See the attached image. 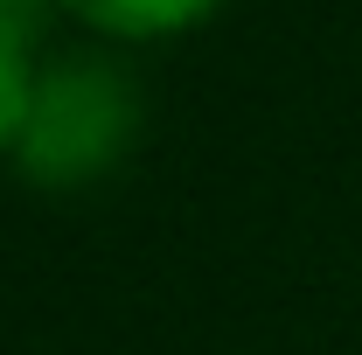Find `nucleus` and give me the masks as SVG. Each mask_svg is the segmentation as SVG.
Listing matches in <instances>:
<instances>
[{
    "instance_id": "nucleus-2",
    "label": "nucleus",
    "mask_w": 362,
    "mask_h": 355,
    "mask_svg": "<svg viewBox=\"0 0 362 355\" xmlns=\"http://www.w3.org/2000/svg\"><path fill=\"white\" fill-rule=\"evenodd\" d=\"M70 21H84L98 35H119V42H160L181 28H202L223 0H56Z\"/></svg>"
},
{
    "instance_id": "nucleus-3",
    "label": "nucleus",
    "mask_w": 362,
    "mask_h": 355,
    "mask_svg": "<svg viewBox=\"0 0 362 355\" xmlns=\"http://www.w3.org/2000/svg\"><path fill=\"white\" fill-rule=\"evenodd\" d=\"M28 42L35 35H14V28H0V153H21V139H28V119H35V63H28Z\"/></svg>"
},
{
    "instance_id": "nucleus-1",
    "label": "nucleus",
    "mask_w": 362,
    "mask_h": 355,
    "mask_svg": "<svg viewBox=\"0 0 362 355\" xmlns=\"http://www.w3.org/2000/svg\"><path fill=\"white\" fill-rule=\"evenodd\" d=\"M133 133V91L105 63L77 56L70 70H49L35 91V119L21 139L28 181H90Z\"/></svg>"
}]
</instances>
